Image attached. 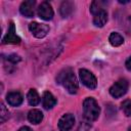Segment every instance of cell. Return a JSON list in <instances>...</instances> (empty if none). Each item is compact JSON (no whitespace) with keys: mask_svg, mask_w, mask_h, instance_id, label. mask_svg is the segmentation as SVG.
Returning a JSON list of instances; mask_svg holds the SVG:
<instances>
[{"mask_svg":"<svg viewBox=\"0 0 131 131\" xmlns=\"http://www.w3.org/2000/svg\"><path fill=\"white\" fill-rule=\"evenodd\" d=\"M56 82L62 85L66 90L71 94L76 93L78 90V81L71 68H66L61 70L56 77Z\"/></svg>","mask_w":131,"mask_h":131,"instance_id":"6da1fadb","label":"cell"},{"mask_svg":"<svg viewBox=\"0 0 131 131\" xmlns=\"http://www.w3.org/2000/svg\"><path fill=\"white\" fill-rule=\"evenodd\" d=\"M83 113L84 117L88 122L95 121L99 117L100 107L93 97H87L83 101Z\"/></svg>","mask_w":131,"mask_h":131,"instance_id":"7a4b0ae2","label":"cell"},{"mask_svg":"<svg viewBox=\"0 0 131 131\" xmlns=\"http://www.w3.org/2000/svg\"><path fill=\"white\" fill-rule=\"evenodd\" d=\"M127 90H128V81L126 79H120L110 88V94L115 98H119L123 96L127 92Z\"/></svg>","mask_w":131,"mask_h":131,"instance_id":"3957f363","label":"cell"},{"mask_svg":"<svg viewBox=\"0 0 131 131\" xmlns=\"http://www.w3.org/2000/svg\"><path fill=\"white\" fill-rule=\"evenodd\" d=\"M79 75H80V79L82 81V83L89 89H94L96 88L97 85V80L95 78V76L88 70L86 69H81L79 71Z\"/></svg>","mask_w":131,"mask_h":131,"instance_id":"277c9868","label":"cell"},{"mask_svg":"<svg viewBox=\"0 0 131 131\" xmlns=\"http://www.w3.org/2000/svg\"><path fill=\"white\" fill-rule=\"evenodd\" d=\"M29 30L36 38H44L49 32V27L44 24H39L37 21H33L29 25Z\"/></svg>","mask_w":131,"mask_h":131,"instance_id":"5b68a950","label":"cell"},{"mask_svg":"<svg viewBox=\"0 0 131 131\" xmlns=\"http://www.w3.org/2000/svg\"><path fill=\"white\" fill-rule=\"evenodd\" d=\"M37 12H38L39 17L44 19V20H50L53 17V14H54L51 5L47 1H44L39 5Z\"/></svg>","mask_w":131,"mask_h":131,"instance_id":"8992f818","label":"cell"},{"mask_svg":"<svg viewBox=\"0 0 131 131\" xmlns=\"http://www.w3.org/2000/svg\"><path fill=\"white\" fill-rule=\"evenodd\" d=\"M20 42V38L16 35L15 33V28H14V24L11 21L8 28V31L6 33V35L4 36L2 43L3 44H18Z\"/></svg>","mask_w":131,"mask_h":131,"instance_id":"52a82bcc","label":"cell"},{"mask_svg":"<svg viewBox=\"0 0 131 131\" xmlns=\"http://www.w3.org/2000/svg\"><path fill=\"white\" fill-rule=\"evenodd\" d=\"M75 123V117L72 114H64L58 121V129L60 131H70Z\"/></svg>","mask_w":131,"mask_h":131,"instance_id":"ba28073f","label":"cell"},{"mask_svg":"<svg viewBox=\"0 0 131 131\" xmlns=\"http://www.w3.org/2000/svg\"><path fill=\"white\" fill-rule=\"evenodd\" d=\"M36 2L34 0H28L24 1L20 6H19V11L20 13L26 16V17H33L34 16V7H35Z\"/></svg>","mask_w":131,"mask_h":131,"instance_id":"9c48e42d","label":"cell"},{"mask_svg":"<svg viewBox=\"0 0 131 131\" xmlns=\"http://www.w3.org/2000/svg\"><path fill=\"white\" fill-rule=\"evenodd\" d=\"M106 20H107V12L104 9H100L93 13V24L96 27L98 28L103 27Z\"/></svg>","mask_w":131,"mask_h":131,"instance_id":"30bf717a","label":"cell"},{"mask_svg":"<svg viewBox=\"0 0 131 131\" xmlns=\"http://www.w3.org/2000/svg\"><path fill=\"white\" fill-rule=\"evenodd\" d=\"M6 100L11 106H18L23 102V95L17 91H11L7 93Z\"/></svg>","mask_w":131,"mask_h":131,"instance_id":"8fae6325","label":"cell"},{"mask_svg":"<svg viewBox=\"0 0 131 131\" xmlns=\"http://www.w3.org/2000/svg\"><path fill=\"white\" fill-rule=\"evenodd\" d=\"M42 104H43L44 108H46V110H50V108H52V107L56 104V99H55V97L52 95L51 92L45 91V92L43 93Z\"/></svg>","mask_w":131,"mask_h":131,"instance_id":"7c38bea8","label":"cell"},{"mask_svg":"<svg viewBox=\"0 0 131 131\" xmlns=\"http://www.w3.org/2000/svg\"><path fill=\"white\" fill-rule=\"evenodd\" d=\"M43 119V114L41 111L39 110H31L28 114V120L32 123V124H39Z\"/></svg>","mask_w":131,"mask_h":131,"instance_id":"4fadbf2b","label":"cell"},{"mask_svg":"<svg viewBox=\"0 0 131 131\" xmlns=\"http://www.w3.org/2000/svg\"><path fill=\"white\" fill-rule=\"evenodd\" d=\"M73 9H74V3L71 2V1H63L60 5V14L63 16V17H67L69 16L72 12H73Z\"/></svg>","mask_w":131,"mask_h":131,"instance_id":"5bb4252c","label":"cell"},{"mask_svg":"<svg viewBox=\"0 0 131 131\" xmlns=\"http://www.w3.org/2000/svg\"><path fill=\"white\" fill-rule=\"evenodd\" d=\"M27 99H28V102L30 105H37L39 102H40V96L38 94V92L35 90V89H30L28 94H27Z\"/></svg>","mask_w":131,"mask_h":131,"instance_id":"9a60e30c","label":"cell"},{"mask_svg":"<svg viewBox=\"0 0 131 131\" xmlns=\"http://www.w3.org/2000/svg\"><path fill=\"white\" fill-rule=\"evenodd\" d=\"M108 41H110V43H111L113 46L117 47V46H120V45H122V44L124 43V38H123L119 33L114 32V33H112V34L110 35Z\"/></svg>","mask_w":131,"mask_h":131,"instance_id":"2e32d148","label":"cell"},{"mask_svg":"<svg viewBox=\"0 0 131 131\" xmlns=\"http://www.w3.org/2000/svg\"><path fill=\"white\" fill-rule=\"evenodd\" d=\"M121 108H122L123 113L125 114V116L131 117V99L124 100L121 104Z\"/></svg>","mask_w":131,"mask_h":131,"instance_id":"e0dca14e","label":"cell"},{"mask_svg":"<svg viewBox=\"0 0 131 131\" xmlns=\"http://www.w3.org/2000/svg\"><path fill=\"white\" fill-rule=\"evenodd\" d=\"M9 117V112L6 108V106L4 105L3 102H1V111H0V121L1 123H4Z\"/></svg>","mask_w":131,"mask_h":131,"instance_id":"ac0fdd59","label":"cell"},{"mask_svg":"<svg viewBox=\"0 0 131 131\" xmlns=\"http://www.w3.org/2000/svg\"><path fill=\"white\" fill-rule=\"evenodd\" d=\"M91 128V124L89 122H82L78 127L77 131H88Z\"/></svg>","mask_w":131,"mask_h":131,"instance_id":"d6986e66","label":"cell"},{"mask_svg":"<svg viewBox=\"0 0 131 131\" xmlns=\"http://www.w3.org/2000/svg\"><path fill=\"white\" fill-rule=\"evenodd\" d=\"M19 60H20V57H19L18 55H16V54H10V55L7 56V61L11 62L12 64H15V63L18 62Z\"/></svg>","mask_w":131,"mask_h":131,"instance_id":"ffe728a7","label":"cell"},{"mask_svg":"<svg viewBox=\"0 0 131 131\" xmlns=\"http://www.w3.org/2000/svg\"><path fill=\"white\" fill-rule=\"evenodd\" d=\"M125 66H126L127 70L131 72V56H130V57H128V59L126 60V63H125Z\"/></svg>","mask_w":131,"mask_h":131,"instance_id":"44dd1931","label":"cell"},{"mask_svg":"<svg viewBox=\"0 0 131 131\" xmlns=\"http://www.w3.org/2000/svg\"><path fill=\"white\" fill-rule=\"evenodd\" d=\"M18 131H32V129H31L30 127H28V126H24V127H21Z\"/></svg>","mask_w":131,"mask_h":131,"instance_id":"7402d4cb","label":"cell"},{"mask_svg":"<svg viewBox=\"0 0 131 131\" xmlns=\"http://www.w3.org/2000/svg\"><path fill=\"white\" fill-rule=\"evenodd\" d=\"M128 131H131V126L129 127V129H128Z\"/></svg>","mask_w":131,"mask_h":131,"instance_id":"603a6c76","label":"cell"}]
</instances>
